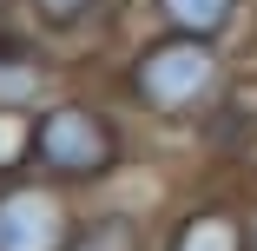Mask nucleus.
Here are the masks:
<instances>
[{"instance_id":"obj_8","label":"nucleus","mask_w":257,"mask_h":251,"mask_svg":"<svg viewBox=\"0 0 257 251\" xmlns=\"http://www.w3.org/2000/svg\"><path fill=\"white\" fill-rule=\"evenodd\" d=\"M20 20L40 27L53 46H92V40H112L125 20V0H20Z\"/></svg>"},{"instance_id":"obj_6","label":"nucleus","mask_w":257,"mask_h":251,"mask_svg":"<svg viewBox=\"0 0 257 251\" xmlns=\"http://www.w3.org/2000/svg\"><path fill=\"white\" fill-rule=\"evenodd\" d=\"M159 205H139V198H99L79 205V225L66 238V251H159Z\"/></svg>"},{"instance_id":"obj_4","label":"nucleus","mask_w":257,"mask_h":251,"mask_svg":"<svg viewBox=\"0 0 257 251\" xmlns=\"http://www.w3.org/2000/svg\"><path fill=\"white\" fill-rule=\"evenodd\" d=\"M79 225V192L53 185L46 172L0 179V251H66Z\"/></svg>"},{"instance_id":"obj_7","label":"nucleus","mask_w":257,"mask_h":251,"mask_svg":"<svg viewBox=\"0 0 257 251\" xmlns=\"http://www.w3.org/2000/svg\"><path fill=\"white\" fill-rule=\"evenodd\" d=\"M139 27H159V33H198V40H224L237 46L257 0H132Z\"/></svg>"},{"instance_id":"obj_11","label":"nucleus","mask_w":257,"mask_h":251,"mask_svg":"<svg viewBox=\"0 0 257 251\" xmlns=\"http://www.w3.org/2000/svg\"><path fill=\"white\" fill-rule=\"evenodd\" d=\"M7 14H20V0H0V20H7Z\"/></svg>"},{"instance_id":"obj_12","label":"nucleus","mask_w":257,"mask_h":251,"mask_svg":"<svg viewBox=\"0 0 257 251\" xmlns=\"http://www.w3.org/2000/svg\"><path fill=\"white\" fill-rule=\"evenodd\" d=\"M250 231H257V185H250Z\"/></svg>"},{"instance_id":"obj_3","label":"nucleus","mask_w":257,"mask_h":251,"mask_svg":"<svg viewBox=\"0 0 257 251\" xmlns=\"http://www.w3.org/2000/svg\"><path fill=\"white\" fill-rule=\"evenodd\" d=\"M159 251H257L250 231V185L244 179H204L178 198H165Z\"/></svg>"},{"instance_id":"obj_5","label":"nucleus","mask_w":257,"mask_h":251,"mask_svg":"<svg viewBox=\"0 0 257 251\" xmlns=\"http://www.w3.org/2000/svg\"><path fill=\"white\" fill-rule=\"evenodd\" d=\"M73 73H66V46H53L40 27H27L20 14L0 20V106H27L40 113L53 93H66Z\"/></svg>"},{"instance_id":"obj_2","label":"nucleus","mask_w":257,"mask_h":251,"mask_svg":"<svg viewBox=\"0 0 257 251\" xmlns=\"http://www.w3.org/2000/svg\"><path fill=\"white\" fill-rule=\"evenodd\" d=\"M139 119L119 106L106 86H66L40 106V139H33V172H46L53 185L92 198V192H112L132 159H139Z\"/></svg>"},{"instance_id":"obj_9","label":"nucleus","mask_w":257,"mask_h":251,"mask_svg":"<svg viewBox=\"0 0 257 251\" xmlns=\"http://www.w3.org/2000/svg\"><path fill=\"white\" fill-rule=\"evenodd\" d=\"M33 139H40V113H27V106H0V179L33 172Z\"/></svg>"},{"instance_id":"obj_10","label":"nucleus","mask_w":257,"mask_h":251,"mask_svg":"<svg viewBox=\"0 0 257 251\" xmlns=\"http://www.w3.org/2000/svg\"><path fill=\"white\" fill-rule=\"evenodd\" d=\"M244 185H257V152H250V165H244Z\"/></svg>"},{"instance_id":"obj_1","label":"nucleus","mask_w":257,"mask_h":251,"mask_svg":"<svg viewBox=\"0 0 257 251\" xmlns=\"http://www.w3.org/2000/svg\"><path fill=\"white\" fill-rule=\"evenodd\" d=\"M106 93L152 132H198L237 93V53L224 40L139 27L125 40H112Z\"/></svg>"}]
</instances>
